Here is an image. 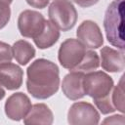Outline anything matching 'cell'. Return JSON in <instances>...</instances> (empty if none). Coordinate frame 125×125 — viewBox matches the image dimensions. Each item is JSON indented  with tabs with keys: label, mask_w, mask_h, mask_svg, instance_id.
<instances>
[{
	"label": "cell",
	"mask_w": 125,
	"mask_h": 125,
	"mask_svg": "<svg viewBox=\"0 0 125 125\" xmlns=\"http://www.w3.org/2000/svg\"><path fill=\"white\" fill-rule=\"evenodd\" d=\"M49 21H52L59 30L68 31L77 21V11L69 0H54L48 10Z\"/></svg>",
	"instance_id": "3"
},
{
	"label": "cell",
	"mask_w": 125,
	"mask_h": 125,
	"mask_svg": "<svg viewBox=\"0 0 125 125\" xmlns=\"http://www.w3.org/2000/svg\"><path fill=\"white\" fill-rule=\"evenodd\" d=\"M60 38L59 28L50 21H45V25L41 33L33 39L35 45L39 49H47L52 47Z\"/></svg>",
	"instance_id": "14"
},
{
	"label": "cell",
	"mask_w": 125,
	"mask_h": 125,
	"mask_svg": "<svg viewBox=\"0 0 125 125\" xmlns=\"http://www.w3.org/2000/svg\"><path fill=\"white\" fill-rule=\"evenodd\" d=\"M12 52L13 57L21 65L27 64V62H29L31 59L35 57L34 47L25 40L16 41L12 46Z\"/></svg>",
	"instance_id": "15"
},
{
	"label": "cell",
	"mask_w": 125,
	"mask_h": 125,
	"mask_svg": "<svg viewBox=\"0 0 125 125\" xmlns=\"http://www.w3.org/2000/svg\"><path fill=\"white\" fill-rule=\"evenodd\" d=\"M124 0H113L107 7L104 27L107 41L120 51H124V28H123Z\"/></svg>",
	"instance_id": "2"
},
{
	"label": "cell",
	"mask_w": 125,
	"mask_h": 125,
	"mask_svg": "<svg viewBox=\"0 0 125 125\" xmlns=\"http://www.w3.org/2000/svg\"><path fill=\"white\" fill-rule=\"evenodd\" d=\"M104 124H125V119H124V116L123 115H112V116H109L107 118H105L104 121H103Z\"/></svg>",
	"instance_id": "21"
},
{
	"label": "cell",
	"mask_w": 125,
	"mask_h": 125,
	"mask_svg": "<svg viewBox=\"0 0 125 125\" xmlns=\"http://www.w3.org/2000/svg\"><path fill=\"white\" fill-rule=\"evenodd\" d=\"M102 67L108 72H120L124 70V51H118L108 46H104L101 50Z\"/></svg>",
	"instance_id": "12"
},
{
	"label": "cell",
	"mask_w": 125,
	"mask_h": 125,
	"mask_svg": "<svg viewBox=\"0 0 125 125\" xmlns=\"http://www.w3.org/2000/svg\"><path fill=\"white\" fill-rule=\"evenodd\" d=\"M94 103L103 114H108V113L114 112L116 110L111 102V93L104 98H102L99 100H94Z\"/></svg>",
	"instance_id": "18"
},
{
	"label": "cell",
	"mask_w": 125,
	"mask_h": 125,
	"mask_svg": "<svg viewBox=\"0 0 125 125\" xmlns=\"http://www.w3.org/2000/svg\"><path fill=\"white\" fill-rule=\"evenodd\" d=\"M11 18L10 6H0V29L6 26Z\"/></svg>",
	"instance_id": "20"
},
{
	"label": "cell",
	"mask_w": 125,
	"mask_h": 125,
	"mask_svg": "<svg viewBox=\"0 0 125 125\" xmlns=\"http://www.w3.org/2000/svg\"><path fill=\"white\" fill-rule=\"evenodd\" d=\"M4 96H5V90L2 88V85L0 84V101L4 98Z\"/></svg>",
	"instance_id": "25"
},
{
	"label": "cell",
	"mask_w": 125,
	"mask_h": 125,
	"mask_svg": "<svg viewBox=\"0 0 125 125\" xmlns=\"http://www.w3.org/2000/svg\"><path fill=\"white\" fill-rule=\"evenodd\" d=\"M26 75L27 91L35 99H48L59 90L60 70L58 65L49 60H35L27 67Z\"/></svg>",
	"instance_id": "1"
},
{
	"label": "cell",
	"mask_w": 125,
	"mask_h": 125,
	"mask_svg": "<svg viewBox=\"0 0 125 125\" xmlns=\"http://www.w3.org/2000/svg\"><path fill=\"white\" fill-rule=\"evenodd\" d=\"M112 78L104 71L86 72L83 77V88L85 95L99 100L108 96L113 88Z\"/></svg>",
	"instance_id": "4"
},
{
	"label": "cell",
	"mask_w": 125,
	"mask_h": 125,
	"mask_svg": "<svg viewBox=\"0 0 125 125\" xmlns=\"http://www.w3.org/2000/svg\"><path fill=\"white\" fill-rule=\"evenodd\" d=\"M54 121V115L49 106L45 104H35L31 105L28 113L23 119L26 125L31 124H45L50 125Z\"/></svg>",
	"instance_id": "13"
},
{
	"label": "cell",
	"mask_w": 125,
	"mask_h": 125,
	"mask_svg": "<svg viewBox=\"0 0 125 125\" xmlns=\"http://www.w3.org/2000/svg\"><path fill=\"white\" fill-rule=\"evenodd\" d=\"M13 0H0V6H10Z\"/></svg>",
	"instance_id": "24"
},
{
	"label": "cell",
	"mask_w": 125,
	"mask_h": 125,
	"mask_svg": "<svg viewBox=\"0 0 125 125\" xmlns=\"http://www.w3.org/2000/svg\"><path fill=\"white\" fill-rule=\"evenodd\" d=\"M85 53L86 47L78 39L69 38L61 44L58 59L62 67L72 70L83 60Z\"/></svg>",
	"instance_id": "5"
},
{
	"label": "cell",
	"mask_w": 125,
	"mask_h": 125,
	"mask_svg": "<svg viewBox=\"0 0 125 125\" xmlns=\"http://www.w3.org/2000/svg\"><path fill=\"white\" fill-rule=\"evenodd\" d=\"M84 72L71 70L68 74H66L62 83V89L64 96L71 100L76 101L85 96L84 88H83V77Z\"/></svg>",
	"instance_id": "10"
},
{
	"label": "cell",
	"mask_w": 125,
	"mask_h": 125,
	"mask_svg": "<svg viewBox=\"0 0 125 125\" xmlns=\"http://www.w3.org/2000/svg\"><path fill=\"white\" fill-rule=\"evenodd\" d=\"M100 66V58L98 54L94 51H86L83 60L80 63L72 70L81 71V72H90L97 69Z\"/></svg>",
	"instance_id": "16"
},
{
	"label": "cell",
	"mask_w": 125,
	"mask_h": 125,
	"mask_svg": "<svg viewBox=\"0 0 125 125\" xmlns=\"http://www.w3.org/2000/svg\"><path fill=\"white\" fill-rule=\"evenodd\" d=\"M46 20L39 12L32 10L22 11L18 19V28L21 36L34 39L44 28Z\"/></svg>",
	"instance_id": "7"
},
{
	"label": "cell",
	"mask_w": 125,
	"mask_h": 125,
	"mask_svg": "<svg viewBox=\"0 0 125 125\" xmlns=\"http://www.w3.org/2000/svg\"><path fill=\"white\" fill-rule=\"evenodd\" d=\"M22 69L10 62L0 64V84L8 90H17L22 84Z\"/></svg>",
	"instance_id": "11"
},
{
	"label": "cell",
	"mask_w": 125,
	"mask_h": 125,
	"mask_svg": "<svg viewBox=\"0 0 125 125\" xmlns=\"http://www.w3.org/2000/svg\"><path fill=\"white\" fill-rule=\"evenodd\" d=\"M26 3L33 8L43 9L49 4V0H26Z\"/></svg>",
	"instance_id": "22"
},
{
	"label": "cell",
	"mask_w": 125,
	"mask_h": 125,
	"mask_svg": "<svg viewBox=\"0 0 125 125\" xmlns=\"http://www.w3.org/2000/svg\"><path fill=\"white\" fill-rule=\"evenodd\" d=\"M78 40L89 49H98L104 44V37L99 25L93 21H84L77 28Z\"/></svg>",
	"instance_id": "9"
},
{
	"label": "cell",
	"mask_w": 125,
	"mask_h": 125,
	"mask_svg": "<svg viewBox=\"0 0 125 125\" xmlns=\"http://www.w3.org/2000/svg\"><path fill=\"white\" fill-rule=\"evenodd\" d=\"M99 1L100 0H73V2H75L77 5H79L80 7H83V8L93 6V5L97 4Z\"/></svg>",
	"instance_id": "23"
},
{
	"label": "cell",
	"mask_w": 125,
	"mask_h": 125,
	"mask_svg": "<svg viewBox=\"0 0 125 125\" xmlns=\"http://www.w3.org/2000/svg\"><path fill=\"white\" fill-rule=\"evenodd\" d=\"M12 59H13L12 47L9 44L0 41V64L5 62H10Z\"/></svg>",
	"instance_id": "19"
},
{
	"label": "cell",
	"mask_w": 125,
	"mask_h": 125,
	"mask_svg": "<svg viewBox=\"0 0 125 125\" xmlns=\"http://www.w3.org/2000/svg\"><path fill=\"white\" fill-rule=\"evenodd\" d=\"M31 108V102L29 98L21 93L12 94L5 103V113L11 120L20 121L25 117Z\"/></svg>",
	"instance_id": "8"
},
{
	"label": "cell",
	"mask_w": 125,
	"mask_h": 125,
	"mask_svg": "<svg viewBox=\"0 0 125 125\" xmlns=\"http://www.w3.org/2000/svg\"><path fill=\"white\" fill-rule=\"evenodd\" d=\"M111 102L115 107V109L119 110L121 113H124L125 111V105H124V75L121 76L119 83L117 86H113L111 90Z\"/></svg>",
	"instance_id": "17"
},
{
	"label": "cell",
	"mask_w": 125,
	"mask_h": 125,
	"mask_svg": "<svg viewBox=\"0 0 125 125\" xmlns=\"http://www.w3.org/2000/svg\"><path fill=\"white\" fill-rule=\"evenodd\" d=\"M67 121L71 125H96L100 121V113L92 104L77 102L70 106Z\"/></svg>",
	"instance_id": "6"
}]
</instances>
